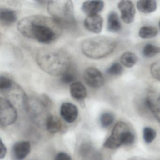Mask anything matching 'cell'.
Returning a JSON list of instances; mask_svg holds the SVG:
<instances>
[{"instance_id": "6da1fadb", "label": "cell", "mask_w": 160, "mask_h": 160, "mask_svg": "<svg viewBox=\"0 0 160 160\" xmlns=\"http://www.w3.org/2000/svg\"><path fill=\"white\" fill-rule=\"evenodd\" d=\"M17 28L23 36L44 44H50L59 38L62 28L52 18L34 15L24 18Z\"/></svg>"}, {"instance_id": "7a4b0ae2", "label": "cell", "mask_w": 160, "mask_h": 160, "mask_svg": "<svg viewBox=\"0 0 160 160\" xmlns=\"http://www.w3.org/2000/svg\"><path fill=\"white\" fill-rule=\"evenodd\" d=\"M36 61L42 71L53 76H62L72 67V59L69 53L59 48H44L39 49L36 53Z\"/></svg>"}, {"instance_id": "3957f363", "label": "cell", "mask_w": 160, "mask_h": 160, "mask_svg": "<svg viewBox=\"0 0 160 160\" xmlns=\"http://www.w3.org/2000/svg\"><path fill=\"white\" fill-rule=\"evenodd\" d=\"M47 10L51 18L60 25L62 29L72 28L76 27L73 3L72 1H48Z\"/></svg>"}, {"instance_id": "277c9868", "label": "cell", "mask_w": 160, "mask_h": 160, "mask_svg": "<svg viewBox=\"0 0 160 160\" xmlns=\"http://www.w3.org/2000/svg\"><path fill=\"white\" fill-rule=\"evenodd\" d=\"M116 42L105 36H97L84 40L81 45L83 54L93 59H99L107 57L116 48Z\"/></svg>"}, {"instance_id": "5b68a950", "label": "cell", "mask_w": 160, "mask_h": 160, "mask_svg": "<svg viewBox=\"0 0 160 160\" xmlns=\"http://www.w3.org/2000/svg\"><path fill=\"white\" fill-rule=\"evenodd\" d=\"M134 135L125 122H119L115 124L111 134L104 143L105 148L115 149L122 145H130L134 141Z\"/></svg>"}, {"instance_id": "8992f818", "label": "cell", "mask_w": 160, "mask_h": 160, "mask_svg": "<svg viewBox=\"0 0 160 160\" xmlns=\"http://www.w3.org/2000/svg\"><path fill=\"white\" fill-rule=\"evenodd\" d=\"M16 109L12 103L2 97L0 98V123L7 126L14 123L17 118Z\"/></svg>"}, {"instance_id": "52a82bcc", "label": "cell", "mask_w": 160, "mask_h": 160, "mask_svg": "<svg viewBox=\"0 0 160 160\" xmlns=\"http://www.w3.org/2000/svg\"><path fill=\"white\" fill-rule=\"evenodd\" d=\"M83 78L85 82L91 88H101L104 83V78L101 72L94 67H89L84 71Z\"/></svg>"}, {"instance_id": "ba28073f", "label": "cell", "mask_w": 160, "mask_h": 160, "mask_svg": "<svg viewBox=\"0 0 160 160\" xmlns=\"http://www.w3.org/2000/svg\"><path fill=\"white\" fill-rule=\"evenodd\" d=\"M121 18L126 24H131L134 20L136 10L133 3L130 1H121L118 4Z\"/></svg>"}, {"instance_id": "9c48e42d", "label": "cell", "mask_w": 160, "mask_h": 160, "mask_svg": "<svg viewBox=\"0 0 160 160\" xmlns=\"http://www.w3.org/2000/svg\"><path fill=\"white\" fill-rule=\"evenodd\" d=\"M60 114L62 118L68 123H72L76 120L78 115L77 107L73 104L64 102L60 108Z\"/></svg>"}, {"instance_id": "30bf717a", "label": "cell", "mask_w": 160, "mask_h": 160, "mask_svg": "<svg viewBox=\"0 0 160 160\" xmlns=\"http://www.w3.org/2000/svg\"><path fill=\"white\" fill-rule=\"evenodd\" d=\"M31 149V144L28 141H18L13 147L12 150L13 157L15 160H23L28 155Z\"/></svg>"}, {"instance_id": "8fae6325", "label": "cell", "mask_w": 160, "mask_h": 160, "mask_svg": "<svg viewBox=\"0 0 160 160\" xmlns=\"http://www.w3.org/2000/svg\"><path fill=\"white\" fill-rule=\"evenodd\" d=\"M102 18L99 14L88 16L84 20V26L89 31L93 33H99L102 28Z\"/></svg>"}, {"instance_id": "7c38bea8", "label": "cell", "mask_w": 160, "mask_h": 160, "mask_svg": "<svg viewBox=\"0 0 160 160\" xmlns=\"http://www.w3.org/2000/svg\"><path fill=\"white\" fill-rule=\"evenodd\" d=\"M146 103L155 118L160 122V93L158 96L152 93H149L146 98Z\"/></svg>"}, {"instance_id": "4fadbf2b", "label": "cell", "mask_w": 160, "mask_h": 160, "mask_svg": "<svg viewBox=\"0 0 160 160\" xmlns=\"http://www.w3.org/2000/svg\"><path fill=\"white\" fill-rule=\"evenodd\" d=\"M104 2L102 1H87L82 4L81 9L88 16L98 14L103 9Z\"/></svg>"}, {"instance_id": "5bb4252c", "label": "cell", "mask_w": 160, "mask_h": 160, "mask_svg": "<svg viewBox=\"0 0 160 160\" xmlns=\"http://www.w3.org/2000/svg\"><path fill=\"white\" fill-rule=\"evenodd\" d=\"M70 93L72 97L77 101L83 102L87 96V89L79 81H75L70 85Z\"/></svg>"}, {"instance_id": "9a60e30c", "label": "cell", "mask_w": 160, "mask_h": 160, "mask_svg": "<svg viewBox=\"0 0 160 160\" xmlns=\"http://www.w3.org/2000/svg\"><path fill=\"white\" fill-rule=\"evenodd\" d=\"M17 15L15 11L6 8L0 9V20L2 25L9 26L16 21Z\"/></svg>"}, {"instance_id": "2e32d148", "label": "cell", "mask_w": 160, "mask_h": 160, "mask_svg": "<svg viewBox=\"0 0 160 160\" xmlns=\"http://www.w3.org/2000/svg\"><path fill=\"white\" fill-rule=\"evenodd\" d=\"M137 7L140 12L149 14L156 11L157 3L153 0H140L137 3Z\"/></svg>"}, {"instance_id": "e0dca14e", "label": "cell", "mask_w": 160, "mask_h": 160, "mask_svg": "<svg viewBox=\"0 0 160 160\" xmlns=\"http://www.w3.org/2000/svg\"><path fill=\"white\" fill-rule=\"evenodd\" d=\"M121 29V24L118 15L115 12L109 14L108 18L107 30L113 33L118 32Z\"/></svg>"}, {"instance_id": "ac0fdd59", "label": "cell", "mask_w": 160, "mask_h": 160, "mask_svg": "<svg viewBox=\"0 0 160 160\" xmlns=\"http://www.w3.org/2000/svg\"><path fill=\"white\" fill-rule=\"evenodd\" d=\"M46 127L49 132L52 134L56 133L60 131L62 127V123L59 118L50 115L47 119Z\"/></svg>"}, {"instance_id": "d6986e66", "label": "cell", "mask_w": 160, "mask_h": 160, "mask_svg": "<svg viewBox=\"0 0 160 160\" xmlns=\"http://www.w3.org/2000/svg\"><path fill=\"white\" fill-rule=\"evenodd\" d=\"M121 62L125 67L131 68L133 67L138 61L137 56L133 52L127 51L121 56Z\"/></svg>"}, {"instance_id": "ffe728a7", "label": "cell", "mask_w": 160, "mask_h": 160, "mask_svg": "<svg viewBox=\"0 0 160 160\" xmlns=\"http://www.w3.org/2000/svg\"><path fill=\"white\" fill-rule=\"evenodd\" d=\"M157 28L151 26H144L140 29L139 35L140 38L144 39L154 38L158 34Z\"/></svg>"}, {"instance_id": "44dd1931", "label": "cell", "mask_w": 160, "mask_h": 160, "mask_svg": "<svg viewBox=\"0 0 160 160\" xmlns=\"http://www.w3.org/2000/svg\"><path fill=\"white\" fill-rule=\"evenodd\" d=\"M142 53L146 58H152L160 53V48L153 45L148 44L144 46Z\"/></svg>"}, {"instance_id": "7402d4cb", "label": "cell", "mask_w": 160, "mask_h": 160, "mask_svg": "<svg viewBox=\"0 0 160 160\" xmlns=\"http://www.w3.org/2000/svg\"><path fill=\"white\" fill-rule=\"evenodd\" d=\"M156 136V132L150 127H146L143 130V138L147 143H150Z\"/></svg>"}, {"instance_id": "603a6c76", "label": "cell", "mask_w": 160, "mask_h": 160, "mask_svg": "<svg viewBox=\"0 0 160 160\" xmlns=\"http://www.w3.org/2000/svg\"><path fill=\"white\" fill-rule=\"evenodd\" d=\"M123 68L118 62H115L107 70V73L112 76H120L122 73Z\"/></svg>"}, {"instance_id": "cb8c5ba5", "label": "cell", "mask_w": 160, "mask_h": 160, "mask_svg": "<svg viewBox=\"0 0 160 160\" xmlns=\"http://www.w3.org/2000/svg\"><path fill=\"white\" fill-rule=\"evenodd\" d=\"M114 116L108 112L103 113L100 118L101 125L103 127H107L112 124L114 121Z\"/></svg>"}, {"instance_id": "d4e9b609", "label": "cell", "mask_w": 160, "mask_h": 160, "mask_svg": "<svg viewBox=\"0 0 160 160\" xmlns=\"http://www.w3.org/2000/svg\"><path fill=\"white\" fill-rule=\"evenodd\" d=\"M11 78L4 76L1 75L0 77V90L1 92L7 90L13 83Z\"/></svg>"}, {"instance_id": "484cf974", "label": "cell", "mask_w": 160, "mask_h": 160, "mask_svg": "<svg viewBox=\"0 0 160 160\" xmlns=\"http://www.w3.org/2000/svg\"><path fill=\"white\" fill-rule=\"evenodd\" d=\"M150 72L152 75L155 79L160 81V60L155 62L152 64Z\"/></svg>"}, {"instance_id": "4316f807", "label": "cell", "mask_w": 160, "mask_h": 160, "mask_svg": "<svg viewBox=\"0 0 160 160\" xmlns=\"http://www.w3.org/2000/svg\"><path fill=\"white\" fill-rule=\"evenodd\" d=\"M75 76L74 74L71 72L70 71H69L62 76L61 81L64 84H68L71 83V84L75 82Z\"/></svg>"}, {"instance_id": "83f0119b", "label": "cell", "mask_w": 160, "mask_h": 160, "mask_svg": "<svg viewBox=\"0 0 160 160\" xmlns=\"http://www.w3.org/2000/svg\"><path fill=\"white\" fill-rule=\"evenodd\" d=\"M55 160H72L70 155L65 152H59L56 155Z\"/></svg>"}, {"instance_id": "f1b7e54d", "label": "cell", "mask_w": 160, "mask_h": 160, "mask_svg": "<svg viewBox=\"0 0 160 160\" xmlns=\"http://www.w3.org/2000/svg\"><path fill=\"white\" fill-rule=\"evenodd\" d=\"M0 142H1V143H0V145H1L0 158H1V159H2L4 158L5 155H6V153H7V148H6V147H5V145L3 144L1 139L0 140Z\"/></svg>"}, {"instance_id": "f546056e", "label": "cell", "mask_w": 160, "mask_h": 160, "mask_svg": "<svg viewBox=\"0 0 160 160\" xmlns=\"http://www.w3.org/2000/svg\"><path fill=\"white\" fill-rule=\"evenodd\" d=\"M129 160H147L145 158L143 157H140V156H135V157H132Z\"/></svg>"}, {"instance_id": "4dcf8cb0", "label": "cell", "mask_w": 160, "mask_h": 160, "mask_svg": "<svg viewBox=\"0 0 160 160\" xmlns=\"http://www.w3.org/2000/svg\"><path fill=\"white\" fill-rule=\"evenodd\" d=\"M159 29H160V21H159Z\"/></svg>"}]
</instances>
